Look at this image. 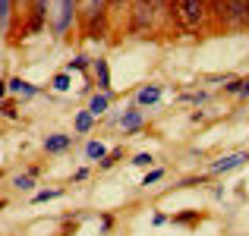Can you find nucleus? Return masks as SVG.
Here are the masks:
<instances>
[{
    "label": "nucleus",
    "instance_id": "1",
    "mask_svg": "<svg viewBox=\"0 0 249 236\" xmlns=\"http://www.w3.org/2000/svg\"><path fill=\"white\" fill-rule=\"evenodd\" d=\"M164 10L170 13V0H133V6H129V35L158 32Z\"/></svg>",
    "mask_w": 249,
    "mask_h": 236
},
{
    "label": "nucleus",
    "instance_id": "2",
    "mask_svg": "<svg viewBox=\"0 0 249 236\" xmlns=\"http://www.w3.org/2000/svg\"><path fill=\"white\" fill-rule=\"evenodd\" d=\"M208 16V0H170V19L180 29H199Z\"/></svg>",
    "mask_w": 249,
    "mask_h": 236
},
{
    "label": "nucleus",
    "instance_id": "3",
    "mask_svg": "<svg viewBox=\"0 0 249 236\" xmlns=\"http://www.w3.org/2000/svg\"><path fill=\"white\" fill-rule=\"evenodd\" d=\"M76 10H79V0H57V22H54L57 35H67L70 32V25L76 19Z\"/></svg>",
    "mask_w": 249,
    "mask_h": 236
},
{
    "label": "nucleus",
    "instance_id": "4",
    "mask_svg": "<svg viewBox=\"0 0 249 236\" xmlns=\"http://www.w3.org/2000/svg\"><path fill=\"white\" fill-rule=\"evenodd\" d=\"M48 6H51V0H32V16H29V22H25V38L38 35V32L44 29V22H48Z\"/></svg>",
    "mask_w": 249,
    "mask_h": 236
},
{
    "label": "nucleus",
    "instance_id": "5",
    "mask_svg": "<svg viewBox=\"0 0 249 236\" xmlns=\"http://www.w3.org/2000/svg\"><path fill=\"white\" fill-rule=\"evenodd\" d=\"M246 161H249V154H243V152H237V154H227V157H221V161H214L212 167H208V173H212V176H218V173H227V170L240 167V164H246Z\"/></svg>",
    "mask_w": 249,
    "mask_h": 236
},
{
    "label": "nucleus",
    "instance_id": "6",
    "mask_svg": "<svg viewBox=\"0 0 249 236\" xmlns=\"http://www.w3.org/2000/svg\"><path fill=\"white\" fill-rule=\"evenodd\" d=\"M227 25H249L246 0H231V3H227Z\"/></svg>",
    "mask_w": 249,
    "mask_h": 236
},
{
    "label": "nucleus",
    "instance_id": "7",
    "mask_svg": "<svg viewBox=\"0 0 249 236\" xmlns=\"http://www.w3.org/2000/svg\"><path fill=\"white\" fill-rule=\"evenodd\" d=\"M161 95H164L161 85H145V88L136 91V107H152V104L161 101Z\"/></svg>",
    "mask_w": 249,
    "mask_h": 236
},
{
    "label": "nucleus",
    "instance_id": "8",
    "mask_svg": "<svg viewBox=\"0 0 249 236\" xmlns=\"http://www.w3.org/2000/svg\"><path fill=\"white\" fill-rule=\"evenodd\" d=\"M82 32H85V38H91V41H98V38H104V35H107V16L85 19V22H82Z\"/></svg>",
    "mask_w": 249,
    "mask_h": 236
},
{
    "label": "nucleus",
    "instance_id": "9",
    "mask_svg": "<svg viewBox=\"0 0 249 236\" xmlns=\"http://www.w3.org/2000/svg\"><path fill=\"white\" fill-rule=\"evenodd\" d=\"M70 145H73V135H67V133H54V135L44 139V152L48 154H60V152H67Z\"/></svg>",
    "mask_w": 249,
    "mask_h": 236
},
{
    "label": "nucleus",
    "instance_id": "10",
    "mask_svg": "<svg viewBox=\"0 0 249 236\" xmlns=\"http://www.w3.org/2000/svg\"><path fill=\"white\" fill-rule=\"evenodd\" d=\"M6 88H10V91H13V95H22V98H35V95H38V91H41V88H38V85H32V82H25V79H22V76H13V79H10V82H6Z\"/></svg>",
    "mask_w": 249,
    "mask_h": 236
},
{
    "label": "nucleus",
    "instance_id": "11",
    "mask_svg": "<svg viewBox=\"0 0 249 236\" xmlns=\"http://www.w3.org/2000/svg\"><path fill=\"white\" fill-rule=\"evenodd\" d=\"M120 126H123V133H136V129H142V110L136 107H126L123 110V117H120Z\"/></svg>",
    "mask_w": 249,
    "mask_h": 236
},
{
    "label": "nucleus",
    "instance_id": "12",
    "mask_svg": "<svg viewBox=\"0 0 249 236\" xmlns=\"http://www.w3.org/2000/svg\"><path fill=\"white\" fill-rule=\"evenodd\" d=\"M110 98H114V95L98 91V95H91V101H89V107H85V110H89L91 117H104V114H107V107H110Z\"/></svg>",
    "mask_w": 249,
    "mask_h": 236
},
{
    "label": "nucleus",
    "instance_id": "13",
    "mask_svg": "<svg viewBox=\"0 0 249 236\" xmlns=\"http://www.w3.org/2000/svg\"><path fill=\"white\" fill-rule=\"evenodd\" d=\"M95 79H98V88L110 95V69H107V60H101V57L95 60Z\"/></svg>",
    "mask_w": 249,
    "mask_h": 236
},
{
    "label": "nucleus",
    "instance_id": "14",
    "mask_svg": "<svg viewBox=\"0 0 249 236\" xmlns=\"http://www.w3.org/2000/svg\"><path fill=\"white\" fill-rule=\"evenodd\" d=\"M227 3H231V0H208V13L214 16V22L227 25Z\"/></svg>",
    "mask_w": 249,
    "mask_h": 236
},
{
    "label": "nucleus",
    "instance_id": "15",
    "mask_svg": "<svg viewBox=\"0 0 249 236\" xmlns=\"http://www.w3.org/2000/svg\"><path fill=\"white\" fill-rule=\"evenodd\" d=\"M91 126H95V117H91L89 110H79V114H76V133L85 135V133H91Z\"/></svg>",
    "mask_w": 249,
    "mask_h": 236
},
{
    "label": "nucleus",
    "instance_id": "16",
    "mask_svg": "<svg viewBox=\"0 0 249 236\" xmlns=\"http://www.w3.org/2000/svg\"><path fill=\"white\" fill-rule=\"evenodd\" d=\"M85 157H89V161H104V157H107L104 142H89V145H85Z\"/></svg>",
    "mask_w": 249,
    "mask_h": 236
},
{
    "label": "nucleus",
    "instance_id": "17",
    "mask_svg": "<svg viewBox=\"0 0 249 236\" xmlns=\"http://www.w3.org/2000/svg\"><path fill=\"white\" fill-rule=\"evenodd\" d=\"M10 16H13V0H0V35H6V29H10Z\"/></svg>",
    "mask_w": 249,
    "mask_h": 236
},
{
    "label": "nucleus",
    "instance_id": "18",
    "mask_svg": "<svg viewBox=\"0 0 249 236\" xmlns=\"http://www.w3.org/2000/svg\"><path fill=\"white\" fill-rule=\"evenodd\" d=\"M70 85H73V73H67V69H63V73H57L54 79H51V88H57V91H67Z\"/></svg>",
    "mask_w": 249,
    "mask_h": 236
},
{
    "label": "nucleus",
    "instance_id": "19",
    "mask_svg": "<svg viewBox=\"0 0 249 236\" xmlns=\"http://www.w3.org/2000/svg\"><path fill=\"white\" fill-rule=\"evenodd\" d=\"M63 69H67V73H85V69H89V57H85V54L73 57V60H70Z\"/></svg>",
    "mask_w": 249,
    "mask_h": 236
},
{
    "label": "nucleus",
    "instance_id": "20",
    "mask_svg": "<svg viewBox=\"0 0 249 236\" xmlns=\"http://www.w3.org/2000/svg\"><path fill=\"white\" fill-rule=\"evenodd\" d=\"M63 195V189H44V192H35V205H41V202H51V199H60Z\"/></svg>",
    "mask_w": 249,
    "mask_h": 236
},
{
    "label": "nucleus",
    "instance_id": "21",
    "mask_svg": "<svg viewBox=\"0 0 249 236\" xmlns=\"http://www.w3.org/2000/svg\"><path fill=\"white\" fill-rule=\"evenodd\" d=\"M13 186H16L19 189V192H22V189H32V186H35V176H32V173H19V176H13Z\"/></svg>",
    "mask_w": 249,
    "mask_h": 236
},
{
    "label": "nucleus",
    "instance_id": "22",
    "mask_svg": "<svg viewBox=\"0 0 249 236\" xmlns=\"http://www.w3.org/2000/svg\"><path fill=\"white\" fill-rule=\"evenodd\" d=\"M120 157H123V148H114V152H107V157L101 161V170H110L117 161H120Z\"/></svg>",
    "mask_w": 249,
    "mask_h": 236
},
{
    "label": "nucleus",
    "instance_id": "23",
    "mask_svg": "<svg viewBox=\"0 0 249 236\" xmlns=\"http://www.w3.org/2000/svg\"><path fill=\"white\" fill-rule=\"evenodd\" d=\"M129 164H133V167H152V164H155V157L148 154V152H139V154H136Z\"/></svg>",
    "mask_w": 249,
    "mask_h": 236
},
{
    "label": "nucleus",
    "instance_id": "24",
    "mask_svg": "<svg viewBox=\"0 0 249 236\" xmlns=\"http://www.w3.org/2000/svg\"><path fill=\"white\" fill-rule=\"evenodd\" d=\"M0 114H3L6 117V120H16V101H3V104H0Z\"/></svg>",
    "mask_w": 249,
    "mask_h": 236
},
{
    "label": "nucleus",
    "instance_id": "25",
    "mask_svg": "<svg viewBox=\"0 0 249 236\" xmlns=\"http://www.w3.org/2000/svg\"><path fill=\"white\" fill-rule=\"evenodd\" d=\"M164 180V170H152V173H145V180H142V186H155V183H161Z\"/></svg>",
    "mask_w": 249,
    "mask_h": 236
},
{
    "label": "nucleus",
    "instance_id": "26",
    "mask_svg": "<svg viewBox=\"0 0 249 236\" xmlns=\"http://www.w3.org/2000/svg\"><path fill=\"white\" fill-rule=\"evenodd\" d=\"M240 88H243V79H231V82L224 85V91H227V95H240Z\"/></svg>",
    "mask_w": 249,
    "mask_h": 236
},
{
    "label": "nucleus",
    "instance_id": "27",
    "mask_svg": "<svg viewBox=\"0 0 249 236\" xmlns=\"http://www.w3.org/2000/svg\"><path fill=\"white\" fill-rule=\"evenodd\" d=\"M85 176H89V167H79V170H76V173H73V183H82Z\"/></svg>",
    "mask_w": 249,
    "mask_h": 236
},
{
    "label": "nucleus",
    "instance_id": "28",
    "mask_svg": "<svg viewBox=\"0 0 249 236\" xmlns=\"http://www.w3.org/2000/svg\"><path fill=\"white\" fill-rule=\"evenodd\" d=\"M126 3H129V0H107V6H110V10H123Z\"/></svg>",
    "mask_w": 249,
    "mask_h": 236
},
{
    "label": "nucleus",
    "instance_id": "29",
    "mask_svg": "<svg viewBox=\"0 0 249 236\" xmlns=\"http://www.w3.org/2000/svg\"><path fill=\"white\" fill-rule=\"evenodd\" d=\"M240 98H249V79H243V88H240Z\"/></svg>",
    "mask_w": 249,
    "mask_h": 236
},
{
    "label": "nucleus",
    "instance_id": "30",
    "mask_svg": "<svg viewBox=\"0 0 249 236\" xmlns=\"http://www.w3.org/2000/svg\"><path fill=\"white\" fill-rule=\"evenodd\" d=\"M6 91H10V88H6V82H0V104L6 101Z\"/></svg>",
    "mask_w": 249,
    "mask_h": 236
},
{
    "label": "nucleus",
    "instance_id": "31",
    "mask_svg": "<svg viewBox=\"0 0 249 236\" xmlns=\"http://www.w3.org/2000/svg\"><path fill=\"white\" fill-rule=\"evenodd\" d=\"M3 205H6V202H3V199H0V208H3Z\"/></svg>",
    "mask_w": 249,
    "mask_h": 236
},
{
    "label": "nucleus",
    "instance_id": "32",
    "mask_svg": "<svg viewBox=\"0 0 249 236\" xmlns=\"http://www.w3.org/2000/svg\"><path fill=\"white\" fill-rule=\"evenodd\" d=\"M246 6H249V0H246Z\"/></svg>",
    "mask_w": 249,
    "mask_h": 236
}]
</instances>
